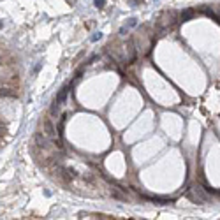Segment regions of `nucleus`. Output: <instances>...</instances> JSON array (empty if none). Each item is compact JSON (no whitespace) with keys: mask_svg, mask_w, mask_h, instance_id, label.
<instances>
[{"mask_svg":"<svg viewBox=\"0 0 220 220\" xmlns=\"http://www.w3.org/2000/svg\"><path fill=\"white\" fill-rule=\"evenodd\" d=\"M190 18H192V11H185V13L181 14V20H183V21L190 20Z\"/></svg>","mask_w":220,"mask_h":220,"instance_id":"f03ea898","label":"nucleus"},{"mask_svg":"<svg viewBox=\"0 0 220 220\" xmlns=\"http://www.w3.org/2000/svg\"><path fill=\"white\" fill-rule=\"evenodd\" d=\"M67 2H71V4H76V0H67Z\"/></svg>","mask_w":220,"mask_h":220,"instance_id":"39448f33","label":"nucleus"},{"mask_svg":"<svg viewBox=\"0 0 220 220\" xmlns=\"http://www.w3.org/2000/svg\"><path fill=\"white\" fill-rule=\"evenodd\" d=\"M187 197L190 201H194V202H206L208 201V194L202 190V188H196V187H192V188H188L187 190Z\"/></svg>","mask_w":220,"mask_h":220,"instance_id":"f257e3e1","label":"nucleus"},{"mask_svg":"<svg viewBox=\"0 0 220 220\" xmlns=\"http://www.w3.org/2000/svg\"><path fill=\"white\" fill-rule=\"evenodd\" d=\"M104 4H106V0H95V5H97L99 9H102V7H104Z\"/></svg>","mask_w":220,"mask_h":220,"instance_id":"7ed1b4c3","label":"nucleus"},{"mask_svg":"<svg viewBox=\"0 0 220 220\" xmlns=\"http://www.w3.org/2000/svg\"><path fill=\"white\" fill-rule=\"evenodd\" d=\"M100 37H102V34H100V32H99V34H97V35H93V40H97V39H100Z\"/></svg>","mask_w":220,"mask_h":220,"instance_id":"20e7f679","label":"nucleus"}]
</instances>
